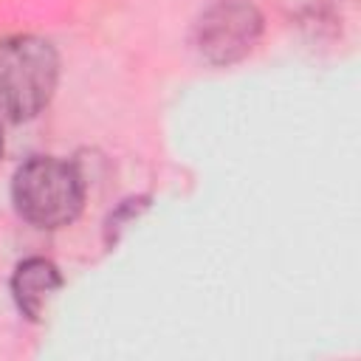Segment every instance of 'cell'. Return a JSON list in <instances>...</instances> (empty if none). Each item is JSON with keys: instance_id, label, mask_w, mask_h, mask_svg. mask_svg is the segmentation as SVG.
Wrapping results in <instances>:
<instances>
[{"instance_id": "1", "label": "cell", "mask_w": 361, "mask_h": 361, "mask_svg": "<svg viewBox=\"0 0 361 361\" xmlns=\"http://www.w3.org/2000/svg\"><path fill=\"white\" fill-rule=\"evenodd\" d=\"M59 85L56 48L34 34L0 37V124L39 116Z\"/></svg>"}, {"instance_id": "2", "label": "cell", "mask_w": 361, "mask_h": 361, "mask_svg": "<svg viewBox=\"0 0 361 361\" xmlns=\"http://www.w3.org/2000/svg\"><path fill=\"white\" fill-rule=\"evenodd\" d=\"M17 214L37 228L71 226L85 206V178L76 164L56 155H31L11 178Z\"/></svg>"}, {"instance_id": "3", "label": "cell", "mask_w": 361, "mask_h": 361, "mask_svg": "<svg viewBox=\"0 0 361 361\" xmlns=\"http://www.w3.org/2000/svg\"><path fill=\"white\" fill-rule=\"evenodd\" d=\"M265 31L262 11L245 0H220L209 6L192 31V45L209 65L228 68L245 59Z\"/></svg>"}, {"instance_id": "4", "label": "cell", "mask_w": 361, "mask_h": 361, "mask_svg": "<svg viewBox=\"0 0 361 361\" xmlns=\"http://www.w3.org/2000/svg\"><path fill=\"white\" fill-rule=\"evenodd\" d=\"M65 285L56 262L45 259V257H25L23 262H17L14 274H11V299L17 305V310L28 319V322H39L45 307L51 305V299L56 296V290Z\"/></svg>"}, {"instance_id": "5", "label": "cell", "mask_w": 361, "mask_h": 361, "mask_svg": "<svg viewBox=\"0 0 361 361\" xmlns=\"http://www.w3.org/2000/svg\"><path fill=\"white\" fill-rule=\"evenodd\" d=\"M149 209V195H133V197H124L110 214H107V220H104V243L113 248L116 243H118V237H121V231L127 228V223L130 220H135L141 212H147Z\"/></svg>"}, {"instance_id": "6", "label": "cell", "mask_w": 361, "mask_h": 361, "mask_svg": "<svg viewBox=\"0 0 361 361\" xmlns=\"http://www.w3.org/2000/svg\"><path fill=\"white\" fill-rule=\"evenodd\" d=\"M3 152H6V144H3V130H0V161H3Z\"/></svg>"}]
</instances>
